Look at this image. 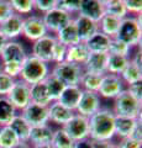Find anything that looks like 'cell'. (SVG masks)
<instances>
[{
    "label": "cell",
    "instance_id": "cell-46",
    "mask_svg": "<svg viewBox=\"0 0 142 148\" xmlns=\"http://www.w3.org/2000/svg\"><path fill=\"white\" fill-rule=\"evenodd\" d=\"M126 91L134 98L135 100H137L139 103H142V82L140 83H135V84H131L126 88Z\"/></svg>",
    "mask_w": 142,
    "mask_h": 148
},
{
    "label": "cell",
    "instance_id": "cell-37",
    "mask_svg": "<svg viewBox=\"0 0 142 148\" xmlns=\"http://www.w3.org/2000/svg\"><path fill=\"white\" fill-rule=\"evenodd\" d=\"M19 142V138L9 125L0 127V148H11Z\"/></svg>",
    "mask_w": 142,
    "mask_h": 148
},
{
    "label": "cell",
    "instance_id": "cell-14",
    "mask_svg": "<svg viewBox=\"0 0 142 148\" xmlns=\"http://www.w3.org/2000/svg\"><path fill=\"white\" fill-rule=\"evenodd\" d=\"M27 57V53L25 51L24 45L19 41H8L5 47L3 48L0 53V62L1 63H9L15 62L22 64Z\"/></svg>",
    "mask_w": 142,
    "mask_h": 148
},
{
    "label": "cell",
    "instance_id": "cell-51",
    "mask_svg": "<svg viewBox=\"0 0 142 148\" xmlns=\"http://www.w3.org/2000/svg\"><path fill=\"white\" fill-rule=\"evenodd\" d=\"M11 148H31V145L29 142H19L17 145H15L14 147H11Z\"/></svg>",
    "mask_w": 142,
    "mask_h": 148
},
{
    "label": "cell",
    "instance_id": "cell-28",
    "mask_svg": "<svg viewBox=\"0 0 142 148\" xmlns=\"http://www.w3.org/2000/svg\"><path fill=\"white\" fill-rule=\"evenodd\" d=\"M9 127H10L12 131L15 132V135L17 136V138H19V141H21V142H29L31 126L20 114H17L16 116L11 120V122L9 123Z\"/></svg>",
    "mask_w": 142,
    "mask_h": 148
},
{
    "label": "cell",
    "instance_id": "cell-10",
    "mask_svg": "<svg viewBox=\"0 0 142 148\" xmlns=\"http://www.w3.org/2000/svg\"><path fill=\"white\" fill-rule=\"evenodd\" d=\"M6 99L14 105L17 111L24 110L31 103L30 100V85L21 79H16L11 90L6 95Z\"/></svg>",
    "mask_w": 142,
    "mask_h": 148
},
{
    "label": "cell",
    "instance_id": "cell-18",
    "mask_svg": "<svg viewBox=\"0 0 142 148\" xmlns=\"http://www.w3.org/2000/svg\"><path fill=\"white\" fill-rule=\"evenodd\" d=\"M141 123V119H130V117H117L115 119V136L120 140L132 137L137 126Z\"/></svg>",
    "mask_w": 142,
    "mask_h": 148
},
{
    "label": "cell",
    "instance_id": "cell-31",
    "mask_svg": "<svg viewBox=\"0 0 142 148\" xmlns=\"http://www.w3.org/2000/svg\"><path fill=\"white\" fill-rule=\"evenodd\" d=\"M17 114V110L6 99V96H0V127L8 126Z\"/></svg>",
    "mask_w": 142,
    "mask_h": 148
},
{
    "label": "cell",
    "instance_id": "cell-20",
    "mask_svg": "<svg viewBox=\"0 0 142 148\" xmlns=\"http://www.w3.org/2000/svg\"><path fill=\"white\" fill-rule=\"evenodd\" d=\"M108 53H90L88 59L83 64V71L95 74H106Z\"/></svg>",
    "mask_w": 142,
    "mask_h": 148
},
{
    "label": "cell",
    "instance_id": "cell-11",
    "mask_svg": "<svg viewBox=\"0 0 142 148\" xmlns=\"http://www.w3.org/2000/svg\"><path fill=\"white\" fill-rule=\"evenodd\" d=\"M63 130L74 142L89 138V119L75 114L63 126Z\"/></svg>",
    "mask_w": 142,
    "mask_h": 148
},
{
    "label": "cell",
    "instance_id": "cell-53",
    "mask_svg": "<svg viewBox=\"0 0 142 148\" xmlns=\"http://www.w3.org/2000/svg\"><path fill=\"white\" fill-rule=\"evenodd\" d=\"M0 72H1V62H0Z\"/></svg>",
    "mask_w": 142,
    "mask_h": 148
},
{
    "label": "cell",
    "instance_id": "cell-41",
    "mask_svg": "<svg viewBox=\"0 0 142 148\" xmlns=\"http://www.w3.org/2000/svg\"><path fill=\"white\" fill-rule=\"evenodd\" d=\"M66 54H67V46H64L63 43L57 41L53 47V52H52V64L64 62Z\"/></svg>",
    "mask_w": 142,
    "mask_h": 148
},
{
    "label": "cell",
    "instance_id": "cell-17",
    "mask_svg": "<svg viewBox=\"0 0 142 148\" xmlns=\"http://www.w3.org/2000/svg\"><path fill=\"white\" fill-rule=\"evenodd\" d=\"M22 22L24 16L14 14L6 21L0 24V32L8 38V41H16L17 37L22 35Z\"/></svg>",
    "mask_w": 142,
    "mask_h": 148
},
{
    "label": "cell",
    "instance_id": "cell-35",
    "mask_svg": "<svg viewBox=\"0 0 142 148\" xmlns=\"http://www.w3.org/2000/svg\"><path fill=\"white\" fill-rule=\"evenodd\" d=\"M45 83H46V86H47V91H48V95H49V98H51V100L57 101L59 99V96H61L62 91L64 90L66 85L63 84L62 82H59L57 78L52 77L51 74H49V77L45 80Z\"/></svg>",
    "mask_w": 142,
    "mask_h": 148
},
{
    "label": "cell",
    "instance_id": "cell-44",
    "mask_svg": "<svg viewBox=\"0 0 142 148\" xmlns=\"http://www.w3.org/2000/svg\"><path fill=\"white\" fill-rule=\"evenodd\" d=\"M14 10L10 5V0H0V24L6 21L14 15Z\"/></svg>",
    "mask_w": 142,
    "mask_h": 148
},
{
    "label": "cell",
    "instance_id": "cell-8",
    "mask_svg": "<svg viewBox=\"0 0 142 148\" xmlns=\"http://www.w3.org/2000/svg\"><path fill=\"white\" fill-rule=\"evenodd\" d=\"M125 90V84L121 80V78L115 74H104L102 78V83H100L98 94L100 98L104 99H115L117 95Z\"/></svg>",
    "mask_w": 142,
    "mask_h": 148
},
{
    "label": "cell",
    "instance_id": "cell-29",
    "mask_svg": "<svg viewBox=\"0 0 142 148\" xmlns=\"http://www.w3.org/2000/svg\"><path fill=\"white\" fill-rule=\"evenodd\" d=\"M121 78V80L123 82V84H126L127 86L135 83H140L142 82V69L141 67L136 66L130 59V62L127 63L126 68L122 71V73L119 75Z\"/></svg>",
    "mask_w": 142,
    "mask_h": 148
},
{
    "label": "cell",
    "instance_id": "cell-34",
    "mask_svg": "<svg viewBox=\"0 0 142 148\" xmlns=\"http://www.w3.org/2000/svg\"><path fill=\"white\" fill-rule=\"evenodd\" d=\"M74 141L67 135L63 127H59L53 131L51 145L53 148H74Z\"/></svg>",
    "mask_w": 142,
    "mask_h": 148
},
{
    "label": "cell",
    "instance_id": "cell-36",
    "mask_svg": "<svg viewBox=\"0 0 142 148\" xmlns=\"http://www.w3.org/2000/svg\"><path fill=\"white\" fill-rule=\"evenodd\" d=\"M10 5L14 12L24 17L32 15V12L35 11L34 0H10Z\"/></svg>",
    "mask_w": 142,
    "mask_h": 148
},
{
    "label": "cell",
    "instance_id": "cell-1",
    "mask_svg": "<svg viewBox=\"0 0 142 148\" xmlns=\"http://www.w3.org/2000/svg\"><path fill=\"white\" fill-rule=\"evenodd\" d=\"M115 119L111 109H100L89 117V138L93 142L113 141L115 137Z\"/></svg>",
    "mask_w": 142,
    "mask_h": 148
},
{
    "label": "cell",
    "instance_id": "cell-24",
    "mask_svg": "<svg viewBox=\"0 0 142 148\" xmlns=\"http://www.w3.org/2000/svg\"><path fill=\"white\" fill-rule=\"evenodd\" d=\"M54 36H56L58 42L63 43L64 46H67V47H71V46H74V45H78L82 42L73 20L68 25H66L63 29L59 30Z\"/></svg>",
    "mask_w": 142,
    "mask_h": 148
},
{
    "label": "cell",
    "instance_id": "cell-33",
    "mask_svg": "<svg viewBox=\"0 0 142 148\" xmlns=\"http://www.w3.org/2000/svg\"><path fill=\"white\" fill-rule=\"evenodd\" d=\"M104 4V12L106 15L115 16L117 18H125L127 15V11L123 5V0H103Z\"/></svg>",
    "mask_w": 142,
    "mask_h": 148
},
{
    "label": "cell",
    "instance_id": "cell-40",
    "mask_svg": "<svg viewBox=\"0 0 142 148\" xmlns=\"http://www.w3.org/2000/svg\"><path fill=\"white\" fill-rule=\"evenodd\" d=\"M22 64L15 63V62H9V63H1V72H4L6 75L11 77L12 79H19L20 72H21Z\"/></svg>",
    "mask_w": 142,
    "mask_h": 148
},
{
    "label": "cell",
    "instance_id": "cell-4",
    "mask_svg": "<svg viewBox=\"0 0 142 148\" xmlns=\"http://www.w3.org/2000/svg\"><path fill=\"white\" fill-rule=\"evenodd\" d=\"M141 104L142 103L135 100L125 89L120 95L114 99L111 110L117 117L141 119Z\"/></svg>",
    "mask_w": 142,
    "mask_h": 148
},
{
    "label": "cell",
    "instance_id": "cell-38",
    "mask_svg": "<svg viewBox=\"0 0 142 148\" xmlns=\"http://www.w3.org/2000/svg\"><path fill=\"white\" fill-rule=\"evenodd\" d=\"M130 52H131V47H129L126 43L121 42L116 38L111 40L109 47V52L110 54H115V56H122V57H129L130 58Z\"/></svg>",
    "mask_w": 142,
    "mask_h": 148
},
{
    "label": "cell",
    "instance_id": "cell-39",
    "mask_svg": "<svg viewBox=\"0 0 142 148\" xmlns=\"http://www.w3.org/2000/svg\"><path fill=\"white\" fill-rule=\"evenodd\" d=\"M79 6H80V0H78V1H73V0L72 1L71 0H57V8L66 11L67 14H69L73 17L79 11Z\"/></svg>",
    "mask_w": 142,
    "mask_h": 148
},
{
    "label": "cell",
    "instance_id": "cell-26",
    "mask_svg": "<svg viewBox=\"0 0 142 148\" xmlns=\"http://www.w3.org/2000/svg\"><path fill=\"white\" fill-rule=\"evenodd\" d=\"M30 100L31 103L41 105V106H48L52 103L45 82L30 85Z\"/></svg>",
    "mask_w": 142,
    "mask_h": 148
},
{
    "label": "cell",
    "instance_id": "cell-47",
    "mask_svg": "<svg viewBox=\"0 0 142 148\" xmlns=\"http://www.w3.org/2000/svg\"><path fill=\"white\" fill-rule=\"evenodd\" d=\"M117 148H142V141L136 140L134 137L123 138L117 143Z\"/></svg>",
    "mask_w": 142,
    "mask_h": 148
},
{
    "label": "cell",
    "instance_id": "cell-2",
    "mask_svg": "<svg viewBox=\"0 0 142 148\" xmlns=\"http://www.w3.org/2000/svg\"><path fill=\"white\" fill-rule=\"evenodd\" d=\"M49 74H51L49 64L35 58L31 54H27L26 59L22 63L19 79L29 85H34L37 83L45 82L49 77Z\"/></svg>",
    "mask_w": 142,
    "mask_h": 148
},
{
    "label": "cell",
    "instance_id": "cell-6",
    "mask_svg": "<svg viewBox=\"0 0 142 148\" xmlns=\"http://www.w3.org/2000/svg\"><path fill=\"white\" fill-rule=\"evenodd\" d=\"M41 16H42L46 30L51 35H56L59 30L63 29L66 25H68L73 20V16H71L66 11L61 10L57 6Z\"/></svg>",
    "mask_w": 142,
    "mask_h": 148
},
{
    "label": "cell",
    "instance_id": "cell-5",
    "mask_svg": "<svg viewBox=\"0 0 142 148\" xmlns=\"http://www.w3.org/2000/svg\"><path fill=\"white\" fill-rule=\"evenodd\" d=\"M83 67L78 66L74 63L69 62H62L53 64L51 68V75L57 78L59 82H62L66 86L68 85H79L80 78L83 75Z\"/></svg>",
    "mask_w": 142,
    "mask_h": 148
},
{
    "label": "cell",
    "instance_id": "cell-12",
    "mask_svg": "<svg viewBox=\"0 0 142 148\" xmlns=\"http://www.w3.org/2000/svg\"><path fill=\"white\" fill-rule=\"evenodd\" d=\"M20 115L29 122L31 127L49 125L48 106H41L37 104L30 103L24 110L20 111Z\"/></svg>",
    "mask_w": 142,
    "mask_h": 148
},
{
    "label": "cell",
    "instance_id": "cell-13",
    "mask_svg": "<svg viewBox=\"0 0 142 148\" xmlns=\"http://www.w3.org/2000/svg\"><path fill=\"white\" fill-rule=\"evenodd\" d=\"M100 109H102V98L99 96L98 92L83 91L82 98L74 111H75V114L80 115V116L89 119L95 112H98Z\"/></svg>",
    "mask_w": 142,
    "mask_h": 148
},
{
    "label": "cell",
    "instance_id": "cell-42",
    "mask_svg": "<svg viewBox=\"0 0 142 148\" xmlns=\"http://www.w3.org/2000/svg\"><path fill=\"white\" fill-rule=\"evenodd\" d=\"M57 6V0H34V9L41 12V15L48 12Z\"/></svg>",
    "mask_w": 142,
    "mask_h": 148
},
{
    "label": "cell",
    "instance_id": "cell-21",
    "mask_svg": "<svg viewBox=\"0 0 142 148\" xmlns=\"http://www.w3.org/2000/svg\"><path fill=\"white\" fill-rule=\"evenodd\" d=\"M54 130L51 127V125H45V126H36L31 127L29 143L31 146H40V145H48L52 141Z\"/></svg>",
    "mask_w": 142,
    "mask_h": 148
},
{
    "label": "cell",
    "instance_id": "cell-50",
    "mask_svg": "<svg viewBox=\"0 0 142 148\" xmlns=\"http://www.w3.org/2000/svg\"><path fill=\"white\" fill-rule=\"evenodd\" d=\"M6 43H8V38L1 34V32H0V53H1L3 48L5 47V45H6Z\"/></svg>",
    "mask_w": 142,
    "mask_h": 148
},
{
    "label": "cell",
    "instance_id": "cell-32",
    "mask_svg": "<svg viewBox=\"0 0 142 148\" xmlns=\"http://www.w3.org/2000/svg\"><path fill=\"white\" fill-rule=\"evenodd\" d=\"M102 74H95L90 72H84L83 75L80 78L79 86L82 88L83 91H94L98 92L100 83H102Z\"/></svg>",
    "mask_w": 142,
    "mask_h": 148
},
{
    "label": "cell",
    "instance_id": "cell-52",
    "mask_svg": "<svg viewBox=\"0 0 142 148\" xmlns=\"http://www.w3.org/2000/svg\"><path fill=\"white\" fill-rule=\"evenodd\" d=\"M31 148H53L51 143L48 145H40V146H31Z\"/></svg>",
    "mask_w": 142,
    "mask_h": 148
},
{
    "label": "cell",
    "instance_id": "cell-23",
    "mask_svg": "<svg viewBox=\"0 0 142 148\" xmlns=\"http://www.w3.org/2000/svg\"><path fill=\"white\" fill-rule=\"evenodd\" d=\"M111 40L113 38H110L106 35L98 31L89 40H86L84 43L90 53H108Z\"/></svg>",
    "mask_w": 142,
    "mask_h": 148
},
{
    "label": "cell",
    "instance_id": "cell-25",
    "mask_svg": "<svg viewBox=\"0 0 142 148\" xmlns=\"http://www.w3.org/2000/svg\"><path fill=\"white\" fill-rule=\"evenodd\" d=\"M90 52L86 48V46L84 42H80L78 45L71 46L67 47V54H66V61L69 63H74L78 66H82L85 63V61L88 59Z\"/></svg>",
    "mask_w": 142,
    "mask_h": 148
},
{
    "label": "cell",
    "instance_id": "cell-45",
    "mask_svg": "<svg viewBox=\"0 0 142 148\" xmlns=\"http://www.w3.org/2000/svg\"><path fill=\"white\" fill-rule=\"evenodd\" d=\"M123 5H125V9L127 11V15L130 14H134V15L139 16L141 15L142 11V1L140 0H123Z\"/></svg>",
    "mask_w": 142,
    "mask_h": 148
},
{
    "label": "cell",
    "instance_id": "cell-16",
    "mask_svg": "<svg viewBox=\"0 0 142 148\" xmlns=\"http://www.w3.org/2000/svg\"><path fill=\"white\" fill-rule=\"evenodd\" d=\"M75 115V111L63 106L58 101H52L48 105V119L49 122H53L63 127L69 120Z\"/></svg>",
    "mask_w": 142,
    "mask_h": 148
},
{
    "label": "cell",
    "instance_id": "cell-19",
    "mask_svg": "<svg viewBox=\"0 0 142 148\" xmlns=\"http://www.w3.org/2000/svg\"><path fill=\"white\" fill-rule=\"evenodd\" d=\"M73 22H74V25H75V29L78 31V35H79V38L82 42H85L95 32L99 31V26L97 22L91 21L84 16L75 15L73 17Z\"/></svg>",
    "mask_w": 142,
    "mask_h": 148
},
{
    "label": "cell",
    "instance_id": "cell-7",
    "mask_svg": "<svg viewBox=\"0 0 142 148\" xmlns=\"http://www.w3.org/2000/svg\"><path fill=\"white\" fill-rule=\"evenodd\" d=\"M57 42V38L54 35H46L41 37L40 40L32 42V47H31V56H34L35 58L40 59L47 64L52 63V52L53 47Z\"/></svg>",
    "mask_w": 142,
    "mask_h": 148
},
{
    "label": "cell",
    "instance_id": "cell-30",
    "mask_svg": "<svg viewBox=\"0 0 142 148\" xmlns=\"http://www.w3.org/2000/svg\"><path fill=\"white\" fill-rule=\"evenodd\" d=\"M130 62L129 57H122V56H115L108 53V61H106V73L120 75L122 71L126 68L127 63Z\"/></svg>",
    "mask_w": 142,
    "mask_h": 148
},
{
    "label": "cell",
    "instance_id": "cell-27",
    "mask_svg": "<svg viewBox=\"0 0 142 148\" xmlns=\"http://www.w3.org/2000/svg\"><path fill=\"white\" fill-rule=\"evenodd\" d=\"M120 24H121L120 18L104 14V16L98 22V26H99V31L102 34L106 35L110 38H115L119 31V27H120Z\"/></svg>",
    "mask_w": 142,
    "mask_h": 148
},
{
    "label": "cell",
    "instance_id": "cell-48",
    "mask_svg": "<svg viewBox=\"0 0 142 148\" xmlns=\"http://www.w3.org/2000/svg\"><path fill=\"white\" fill-rule=\"evenodd\" d=\"M91 148H117V143L113 141H103V142H93Z\"/></svg>",
    "mask_w": 142,
    "mask_h": 148
},
{
    "label": "cell",
    "instance_id": "cell-15",
    "mask_svg": "<svg viewBox=\"0 0 142 148\" xmlns=\"http://www.w3.org/2000/svg\"><path fill=\"white\" fill-rule=\"evenodd\" d=\"M104 14L103 0H80L79 11L77 15L84 16L98 24L100 18L104 16Z\"/></svg>",
    "mask_w": 142,
    "mask_h": 148
},
{
    "label": "cell",
    "instance_id": "cell-9",
    "mask_svg": "<svg viewBox=\"0 0 142 148\" xmlns=\"http://www.w3.org/2000/svg\"><path fill=\"white\" fill-rule=\"evenodd\" d=\"M48 35L46 26L43 24L42 16L41 15H30L24 17V22H22V36L27 38L29 41L40 40L41 37Z\"/></svg>",
    "mask_w": 142,
    "mask_h": 148
},
{
    "label": "cell",
    "instance_id": "cell-43",
    "mask_svg": "<svg viewBox=\"0 0 142 148\" xmlns=\"http://www.w3.org/2000/svg\"><path fill=\"white\" fill-rule=\"evenodd\" d=\"M15 83V79L6 75L4 72H0V96H6Z\"/></svg>",
    "mask_w": 142,
    "mask_h": 148
},
{
    "label": "cell",
    "instance_id": "cell-22",
    "mask_svg": "<svg viewBox=\"0 0 142 148\" xmlns=\"http://www.w3.org/2000/svg\"><path fill=\"white\" fill-rule=\"evenodd\" d=\"M82 94H83V90L79 85H68L62 91V94L57 101L63 106L74 111L82 98Z\"/></svg>",
    "mask_w": 142,
    "mask_h": 148
},
{
    "label": "cell",
    "instance_id": "cell-3",
    "mask_svg": "<svg viewBox=\"0 0 142 148\" xmlns=\"http://www.w3.org/2000/svg\"><path fill=\"white\" fill-rule=\"evenodd\" d=\"M115 38L126 43L129 47H137V46H140L141 38H142L141 15L139 16L129 15L125 18H122Z\"/></svg>",
    "mask_w": 142,
    "mask_h": 148
},
{
    "label": "cell",
    "instance_id": "cell-49",
    "mask_svg": "<svg viewBox=\"0 0 142 148\" xmlns=\"http://www.w3.org/2000/svg\"><path fill=\"white\" fill-rule=\"evenodd\" d=\"M91 145H93V141H91L90 138H85V140L75 142L74 148H91Z\"/></svg>",
    "mask_w": 142,
    "mask_h": 148
}]
</instances>
